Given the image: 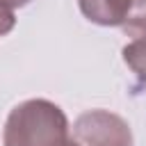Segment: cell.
Returning a JSON list of instances; mask_svg holds the SVG:
<instances>
[{"instance_id": "obj_2", "label": "cell", "mask_w": 146, "mask_h": 146, "mask_svg": "<svg viewBox=\"0 0 146 146\" xmlns=\"http://www.w3.org/2000/svg\"><path fill=\"white\" fill-rule=\"evenodd\" d=\"M73 141L80 146H135L130 123L110 110H87L73 123Z\"/></svg>"}, {"instance_id": "obj_3", "label": "cell", "mask_w": 146, "mask_h": 146, "mask_svg": "<svg viewBox=\"0 0 146 146\" xmlns=\"http://www.w3.org/2000/svg\"><path fill=\"white\" fill-rule=\"evenodd\" d=\"M130 5H132V0H78L82 16L103 27L123 25V21L130 11Z\"/></svg>"}, {"instance_id": "obj_1", "label": "cell", "mask_w": 146, "mask_h": 146, "mask_svg": "<svg viewBox=\"0 0 146 146\" xmlns=\"http://www.w3.org/2000/svg\"><path fill=\"white\" fill-rule=\"evenodd\" d=\"M5 146H66L68 119L59 105L48 98H30L11 107L5 130Z\"/></svg>"}, {"instance_id": "obj_4", "label": "cell", "mask_w": 146, "mask_h": 146, "mask_svg": "<svg viewBox=\"0 0 146 146\" xmlns=\"http://www.w3.org/2000/svg\"><path fill=\"white\" fill-rule=\"evenodd\" d=\"M123 32L135 39H146V0H132L130 11L123 21Z\"/></svg>"}, {"instance_id": "obj_5", "label": "cell", "mask_w": 146, "mask_h": 146, "mask_svg": "<svg viewBox=\"0 0 146 146\" xmlns=\"http://www.w3.org/2000/svg\"><path fill=\"white\" fill-rule=\"evenodd\" d=\"M123 62L146 84V39H135L128 46H123Z\"/></svg>"}, {"instance_id": "obj_7", "label": "cell", "mask_w": 146, "mask_h": 146, "mask_svg": "<svg viewBox=\"0 0 146 146\" xmlns=\"http://www.w3.org/2000/svg\"><path fill=\"white\" fill-rule=\"evenodd\" d=\"M32 0H0V5L2 7H7V9H18V7H25V5H30Z\"/></svg>"}, {"instance_id": "obj_6", "label": "cell", "mask_w": 146, "mask_h": 146, "mask_svg": "<svg viewBox=\"0 0 146 146\" xmlns=\"http://www.w3.org/2000/svg\"><path fill=\"white\" fill-rule=\"evenodd\" d=\"M14 25H16V16H14V11L0 5V36L9 34V32L14 30Z\"/></svg>"}, {"instance_id": "obj_8", "label": "cell", "mask_w": 146, "mask_h": 146, "mask_svg": "<svg viewBox=\"0 0 146 146\" xmlns=\"http://www.w3.org/2000/svg\"><path fill=\"white\" fill-rule=\"evenodd\" d=\"M66 146H80V144H78V141H73V139H68V144H66Z\"/></svg>"}]
</instances>
